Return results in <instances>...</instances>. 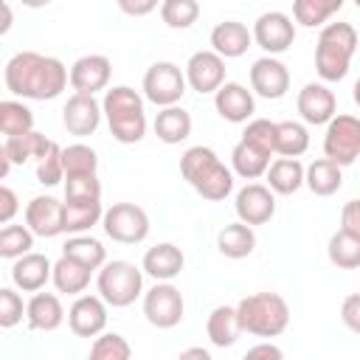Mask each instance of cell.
Wrapping results in <instances>:
<instances>
[{
    "instance_id": "6da1fadb",
    "label": "cell",
    "mask_w": 360,
    "mask_h": 360,
    "mask_svg": "<svg viewBox=\"0 0 360 360\" xmlns=\"http://www.w3.org/2000/svg\"><path fill=\"white\" fill-rule=\"evenodd\" d=\"M6 90L31 98V101H51L62 96V90L70 84V70L56 59L37 51H20L14 53L3 68Z\"/></svg>"
},
{
    "instance_id": "7a4b0ae2",
    "label": "cell",
    "mask_w": 360,
    "mask_h": 360,
    "mask_svg": "<svg viewBox=\"0 0 360 360\" xmlns=\"http://www.w3.org/2000/svg\"><path fill=\"white\" fill-rule=\"evenodd\" d=\"M183 180L208 202H222L233 191V172L219 160L211 146H191L180 158Z\"/></svg>"
},
{
    "instance_id": "3957f363",
    "label": "cell",
    "mask_w": 360,
    "mask_h": 360,
    "mask_svg": "<svg viewBox=\"0 0 360 360\" xmlns=\"http://www.w3.org/2000/svg\"><path fill=\"white\" fill-rule=\"evenodd\" d=\"M101 110L107 118V127L118 143H138L146 135V110L143 96L127 84H115L104 93Z\"/></svg>"
},
{
    "instance_id": "277c9868",
    "label": "cell",
    "mask_w": 360,
    "mask_h": 360,
    "mask_svg": "<svg viewBox=\"0 0 360 360\" xmlns=\"http://www.w3.org/2000/svg\"><path fill=\"white\" fill-rule=\"evenodd\" d=\"M360 34L352 22H329L321 28L315 42V70L323 82H340L349 73Z\"/></svg>"
},
{
    "instance_id": "5b68a950",
    "label": "cell",
    "mask_w": 360,
    "mask_h": 360,
    "mask_svg": "<svg viewBox=\"0 0 360 360\" xmlns=\"http://www.w3.org/2000/svg\"><path fill=\"white\" fill-rule=\"evenodd\" d=\"M242 332L256 338H278L290 323V304L278 292H253L236 304Z\"/></svg>"
},
{
    "instance_id": "8992f818",
    "label": "cell",
    "mask_w": 360,
    "mask_h": 360,
    "mask_svg": "<svg viewBox=\"0 0 360 360\" xmlns=\"http://www.w3.org/2000/svg\"><path fill=\"white\" fill-rule=\"evenodd\" d=\"M96 287H98V295L107 301V307H115V309L129 307L143 292V270L135 267L132 262L112 259L98 270Z\"/></svg>"
},
{
    "instance_id": "52a82bcc",
    "label": "cell",
    "mask_w": 360,
    "mask_h": 360,
    "mask_svg": "<svg viewBox=\"0 0 360 360\" xmlns=\"http://www.w3.org/2000/svg\"><path fill=\"white\" fill-rule=\"evenodd\" d=\"M186 70H180V65L174 62H155L149 65V70L143 73V98L152 101L155 107H177V101L186 96Z\"/></svg>"
},
{
    "instance_id": "ba28073f",
    "label": "cell",
    "mask_w": 360,
    "mask_h": 360,
    "mask_svg": "<svg viewBox=\"0 0 360 360\" xmlns=\"http://www.w3.org/2000/svg\"><path fill=\"white\" fill-rule=\"evenodd\" d=\"M323 158H329L332 163L352 166L360 158V118L357 115H335L326 124L323 132Z\"/></svg>"
},
{
    "instance_id": "9c48e42d",
    "label": "cell",
    "mask_w": 360,
    "mask_h": 360,
    "mask_svg": "<svg viewBox=\"0 0 360 360\" xmlns=\"http://www.w3.org/2000/svg\"><path fill=\"white\" fill-rule=\"evenodd\" d=\"M104 233L121 245H138L149 236V214L135 202H115L104 211Z\"/></svg>"
},
{
    "instance_id": "30bf717a",
    "label": "cell",
    "mask_w": 360,
    "mask_h": 360,
    "mask_svg": "<svg viewBox=\"0 0 360 360\" xmlns=\"http://www.w3.org/2000/svg\"><path fill=\"white\" fill-rule=\"evenodd\" d=\"M186 301L183 292L172 281H158L152 290L143 292V315L158 329H172L183 321Z\"/></svg>"
},
{
    "instance_id": "8fae6325",
    "label": "cell",
    "mask_w": 360,
    "mask_h": 360,
    "mask_svg": "<svg viewBox=\"0 0 360 360\" xmlns=\"http://www.w3.org/2000/svg\"><path fill=\"white\" fill-rule=\"evenodd\" d=\"M253 42L267 53L278 56L295 42V22L284 11H264L253 22Z\"/></svg>"
},
{
    "instance_id": "7c38bea8",
    "label": "cell",
    "mask_w": 360,
    "mask_h": 360,
    "mask_svg": "<svg viewBox=\"0 0 360 360\" xmlns=\"http://www.w3.org/2000/svg\"><path fill=\"white\" fill-rule=\"evenodd\" d=\"M186 82L194 93L208 96L225 84V59L214 51H197L186 62Z\"/></svg>"
},
{
    "instance_id": "4fadbf2b",
    "label": "cell",
    "mask_w": 360,
    "mask_h": 360,
    "mask_svg": "<svg viewBox=\"0 0 360 360\" xmlns=\"http://www.w3.org/2000/svg\"><path fill=\"white\" fill-rule=\"evenodd\" d=\"M112 76V62L104 53H84L70 65V87L82 96H96L98 90H107Z\"/></svg>"
},
{
    "instance_id": "5bb4252c",
    "label": "cell",
    "mask_w": 360,
    "mask_h": 360,
    "mask_svg": "<svg viewBox=\"0 0 360 360\" xmlns=\"http://www.w3.org/2000/svg\"><path fill=\"white\" fill-rule=\"evenodd\" d=\"M250 90L267 101L284 98L290 90V70L276 56H262L250 65Z\"/></svg>"
},
{
    "instance_id": "9a60e30c",
    "label": "cell",
    "mask_w": 360,
    "mask_h": 360,
    "mask_svg": "<svg viewBox=\"0 0 360 360\" xmlns=\"http://www.w3.org/2000/svg\"><path fill=\"white\" fill-rule=\"evenodd\" d=\"M233 208H236L239 222H245L250 228L253 225H264L276 214V194L262 183H248V186H242L236 191Z\"/></svg>"
},
{
    "instance_id": "2e32d148",
    "label": "cell",
    "mask_w": 360,
    "mask_h": 360,
    "mask_svg": "<svg viewBox=\"0 0 360 360\" xmlns=\"http://www.w3.org/2000/svg\"><path fill=\"white\" fill-rule=\"evenodd\" d=\"M68 326L76 338H98L107 326V301L101 295H79L68 309Z\"/></svg>"
},
{
    "instance_id": "e0dca14e",
    "label": "cell",
    "mask_w": 360,
    "mask_h": 360,
    "mask_svg": "<svg viewBox=\"0 0 360 360\" xmlns=\"http://www.w3.org/2000/svg\"><path fill=\"white\" fill-rule=\"evenodd\" d=\"M295 110L298 115L312 124V127H321V124H329L335 115H338V98L335 93L321 84V82H309L298 90V98H295Z\"/></svg>"
},
{
    "instance_id": "ac0fdd59",
    "label": "cell",
    "mask_w": 360,
    "mask_h": 360,
    "mask_svg": "<svg viewBox=\"0 0 360 360\" xmlns=\"http://www.w3.org/2000/svg\"><path fill=\"white\" fill-rule=\"evenodd\" d=\"M101 101H96V96H82V93H73L65 107H62V127L70 132V135H93L101 124Z\"/></svg>"
},
{
    "instance_id": "d6986e66",
    "label": "cell",
    "mask_w": 360,
    "mask_h": 360,
    "mask_svg": "<svg viewBox=\"0 0 360 360\" xmlns=\"http://www.w3.org/2000/svg\"><path fill=\"white\" fill-rule=\"evenodd\" d=\"M214 107L219 112V118L231 121V124H245L253 121L256 112V98L253 90H248L239 82H225L217 93H214Z\"/></svg>"
},
{
    "instance_id": "ffe728a7",
    "label": "cell",
    "mask_w": 360,
    "mask_h": 360,
    "mask_svg": "<svg viewBox=\"0 0 360 360\" xmlns=\"http://www.w3.org/2000/svg\"><path fill=\"white\" fill-rule=\"evenodd\" d=\"M25 225L34 236L42 239H53L59 233H65L62 225V202L51 194H39L25 205Z\"/></svg>"
},
{
    "instance_id": "44dd1931",
    "label": "cell",
    "mask_w": 360,
    "mask_h": 360,
    "mask_svg": "<svg viewBox=\"0 0 360 360\" xmlns=\"http://www.w3.org/2000/svg\"><path fill=\"white\" fill-rule=\"evenodd\" d=\"M250 42L253 31L239 20H222L211 28V51L222 59H239L242 53H248Z\"/></svg>"
},
{
    "instance_id": "7402d4cb",
    "label": "cell",
    "mask_w": 360,
    "mask_h": 360,
    "mask_svg": "<svg viewBox=\"0 0 360 360\" xmlns=\"http://www.w3.org/2000/svg\"><path fill=\"white\" fill-rule=\"evenodd\" d=\"M53 278V264L45 253H25L11 264V281L22 292H39Z\"/></svg>"
},
{
    "instance_id": "603a6c76",
    "label": "cell",
    "mask_w": 360,
    "mask_h": 360,
    "mask_svg": "<svg viewBox=\"0 0 360 360\" xmlns=\"http://www.w3.org/2000/svg\"><path fill=\"white\" fill-rule=\"evenodd\" d=\"M183 264H186L183 250L174 242H160V245H155V248H149L143 253L141 270L146 276H152L155 281H172L174 276H180Z\"/></svg>"
},
{
    "instance_id": "cb8c5ba5",
    "label": "cell",
    "mask_w": 360,
    "mask_h": 360,
    "mask_svg": "<svg viewBox=\"0 0 360 360\" xmlns=\"http://www.w3.org/2000/svg\"><path fill=\"white\" fill-rule=\"evenodd\" d=\"M25 321L37 332H53L65 321V307L56 292H34L25 307Z\"/></svg>"
},
{
    "instance_id": "d4e9b609",
    "label": "cell",
    "mask_w": 360,
    "mask_h": 360,
    "mask_svg": "<svg viewBox=\"0 0 360 360\" xmlns=\"http://www.w3.org/2000/svg\"><path fill=\"white\" fill-rule=\"evenodd\" d=\"M53 141H48L42 132H28V135H17V138H3V146H0V158H6L11 166H22L28 160H42L48 155Z\"/></svg>"
},
{
    "instance_id": "484cf974",
    "label": "cell",
    "mask_w": 360,
    "mask_h": 360,
    "mask_svg": "<svg viewBox=\"0 0 360 360\" xmlns=\"http://www.w3.org/2000/svg\"><path fill=\"white\" fill-rule=\"evenodd\" d=\"M101 219H104L101 200H65L62 202V225H65V233L82 236L84 231H90Z\"/></svg>"
},
{
    "instance_id": "4316f807",
    "label": "cell",
    "mask_w": 360,
    "mask_h": 360,
    "mask_svg": "<svg viewBox=\"0 0 360 360\" xmlns=\"http://www.w3.org/2000/svg\"><path fill=\"white\" fill-rule=\"evenodd\" d=\"M264 177H267V188L273 194H284L287 197V194H295L304 186L307 169H304V163L298 158H276Z\"/></svg>"
},
{
    "instance_id": "83f0119b",
    "label": "cell",
    "mask_w": 360,
    "mask_h": 360,
    "mask_svg": "<svg viewBox=\"0 0 360 360\" xmlns=\"http://www.w3.org/2000/svg\"><path fill=\"white\" fill-rule=\"evenodd\" d=\"M205 335L219 349L233 346L239 340V335H242V323H239L236 307H228V304L214 307L211 315H208V321H205Z\"/></svg>"
},
{
    "instance_id": "f1b7e54d",
    "label": "cell",
    "mask_w": 360,
    "mask_h": 360,
    "mask_svg": "<svg viewBox=\"0 0 360 360\" xmlns=\"http://www.w3.org/2000/svg\"><path fill=\"white\" fill-rule=\"evenodd\" d=\"M270 163H273L270 152H264V149H259V146H253L248 141H239L233 146V152H231V166L242 180H256V177L267 174Z\"/></svg>"
},
{
    "instance_id": "f546056e",
    "label": "cell",
    "mask_w": 360,
    "mask_h": 360,
    "mask_svg": "<svg viewBox=\"0 0 360 360\" xmlns=\"http://www.w3.org/2000/svg\"><path fill=\"white\" fill-rule=\"evenodd\" d=\"M256 248V233L245 222H231L217 233V250L225 259H245Z\"/></svg>"
},
{
    "instance_id": "4dcf8cb0",
    "label": "cell",
    "mask_w": 360,
    "mask_h": 360,
    "mask_svg": "<svg viewBox=\"0 0 360 360\" xmlns=\"http://www.w3.org/2000/svg\"><path fill=\"white\" fill-rule=\"evenodd\" d=\"M90 273L93 270H87L84 264H79V262H73V259H68V256H59L56 262H53V287H56V292H65V295H84V290H87V284H90Z\"/></svg>"
},
{
    "instance_id": "1f68e13d",
    "label": "cell",
    "mask_w": 360,
    "mask_h": 360,
    "mask_svg": "<svg viewBox=\"0 0 360 360\" xmlns=\"http://www.w3.org/2000/svg\"><path fill=\"white\" fill-rule=\"evenodd\" d=\"M152 127H155V135L163 143L174 146V143L186 141L191 135V115L183 107H163V110H158Z\"/></svg>"
},
{
    "instance_id": "d6a6232c",
    "label": "cell",
    "mask_w": 360,
    "mask_h": 360,
    "mask_svg": "<svg viewBox=\"0 0 360 360\" xmlns=\"http://www.w3.org/2000/svg\"><path fill=\"white\" fill-rule=\"evenodd\" d=\"M343 183V169L338 163H332L329 158H318L307 166V180L304 186L315 194V197H332Z\"/></svg>"
},
{
    "instance_id": "836d02e7",
    "label": "cell",
    "mask_w": 360,
    "mask_h": 360,
    "mask_svg": "<svg viewBox=\"0 0 360 360\" xmlns=\"http://www.w3.org/2000/svg\"><path fill=\"white\" fill-rule=\"evenodd\" d=\"M62 256H68V259H73V262H79V264H84L87 270H101L104 264H107V250H104V245L98 242V239H93V236H70L65 245H62Z\"/></svg>"
},
{
    "instance_id": "e575fe53",
    "label": "cell",
    "mask_w": 360,
    "mask_h": 360,
    "mask_svg": "<svg viewBox=\"0 0 360 360\" xmlns=\"http://www.w3.org/2000/svg\"><path fill=\"white\" fill-rule=\"evenodd\" d=\"M309 149V132L298 121H276V155L301 158Z\"/></svg>"
},
{
    "instance_id": "d590c367",
    "label": "cell",
    "mask_w": 360,
    "mask_h": 360,
    "mask_svg": "<svg viewBox=\"0 0 360 360\" xmlns=\"http://www.w3.org/2000/svg\"><path fill=\"white\" fill-rule=\"evenodd\" d=\"M343 8V0H295L292 3V17L304 28L315 25H329V17Z\"/></svg>"
},
{
    "instance_id": "8d00e7d4",
    "label": "cell",
    "mask_w": 360,
    "mask_h": 360,
    "mask_svg": "<svg viewBox=\"0 0 360 360\" xmlns=\"http://www.w3.org/2000/svg\"><path fill=\"white\" fill-rule=\"evenodd\" d=\"M0 132L6 138H17V135L34 132V112L17 98L0 101Z\"/></svg>"
},
{
    "instance_id": "74e56055",
    "label": "cell",
    "mask_w": 360,
    "mask_h": 360,
    "mask_svg": "<svg viewBox=\"0 0 360 360\" xmlns=\"http://www.w3.org/2000/svg\"><path fill=\"white\" fill-rule=\"evenodd\" d=\"M326 256L335 267L340 270H354L360 267V239L346 233V231H335L329 236V245H326Z\"/></svg>"
},
{
    "instance_id": "f35d334b",
    "label": "cell",
    "mask_w": 360,
    "mask_h": 360,
    "mask_svg": "<svg viewBox=\"0 0 360 360\" xmlns=\"http://www.w3.org/2000/svg\"><path fill=\"white\" fill-rule=\"evenodd\" d=\"M34 248V233L28 231V225H3L0 231V256L3 259H22L25 253H31Z\"/></svg>"
},
{
    "instance_id": "ab89813d",
    "label": "cell",
    "mask_w": 360,
    "mask_h": 360,
    "mask_svg": "<svg viewBox=\"0 0 360 360\" xmlns=\"http://www.w3.org/2000/svg\"><path fill=\"white\" fill-rule=\"evenodd\" d=\"M62 163H65V177H73V174H96L98 155L87 143H70V146L62 149Z\"/></svg>"
},
{
    "instance_id": "60d3db41",
    "label": "cell",
    "mask_w": 360,
    "mask_h": 360,
    "mask_svg": "<svg viewBox=\"0 0 360 360\" xmlns=\"http://www.w3.org/2000/svg\"><path fill=\"white\" fill-rule=\"evenodd\" d=\"M158 11L169 28H191L200 17V3L197 0H163Z\"/></svg>"
},
{
    "instance_id": "b9f144b4",
    "label": "cell",
    "mask_w": 360,
    "mask_h": 360,
    "mask_svg": "<svg viewBox=\"0 0 360 360\" xmlns=\"http://www.w3.org/2000/svg\"><path fill=\"white\" fill-rule=\"evenodd\" d=\"M87 360H132V349H129L124 335L107 332V335H98L93 340Z\"/></svg>"
},
{
    "instance_id": "7bdbcfd3",
    "label": "cell",
    "mask_w": 360,
    "mask_h": 360,
    "mask_svg": "<svg viewBox=\"0 0 360 360\" xmlns=\"http://www.w3.org/2000/svg\"><path fill=\"white\" fill-rule=\"evenodd\" d=\"M242 141H248V143H253V146L276 155V121H270V118H253V121H248V127L242 132Z\"/></svg>"
},
{
    "instance_id": "ee69618b",
    "label": "cell",
    "mask_w": 360,
    "mask_h": 360,
    "mask_svg": "<svg viewBox=\"0 0 360 360\" xmlns=\"http://www.w3.org/2000/svg\"><path fill=\"white\" fill-rule=\"evenodd\" d=\"M37 180L42 183V186H56V183H62L65 180V163H62V146L53 141L51 143V149H48V155L37 163Z\"/></svg>"
},
{
    "instance_id": "f6af8a7d",
    "label": "cell",
    "mask_w": 360,
    "mask_h": 360,
    "mask_svg": "<svg viewBox=\"0 0 360 360\" xmlns=\"http://www.w3.org/2000/svg\"><path fill=\"white\" fill-rule=\"evenodd\" d=\"M65 200H101V183L96 174L65 177Z\"/></svg>"
},
{
    "instance_id": "bcb514c9",
    "label": "cell",
    "mask_w": 360,
    "mask_h": 360,
    "mask_svg": "<svg viewBox=\"0 0 360 360\" xmlns=\"http://www.w3.org/2000/svg\"><path fill=\"white\" fill-rule=\"evenodd\" d=\"M28 304H22L20 292H14L11 287H3L0 290V326L3 329H11L22 321V312H25Z\"/></svg>"
},
{
    "instance_id": "7dc6e473",
    "label": "cell",
    "mask_w": 360,
    "mask_h": 360,
    "mask_svg": "<svg viewBox=\"0 0 360 360\" xmlns=\"http://www.w3.org/2000/svg\"><path fill=\"white\" fill-rule=\"evenodd\" d=\"M340 321L354 335H360V292H352V295L343 298V304H340Z\"/></svg>"
},
{
    "instance_id": "c3c4849f",
    "label": "cell",
    "mask_w": 360,
    "mask_h": 360,
    "mask_svg": "<svg viewBox=\"0 0 360 360\" xmlns=\"http://www.w3.org/2000/svg\"><path fill=\"white\" fill-rule=\"evenodd\" d=\"M340 231L360 239V200H349L340 211Z\"/></svg>"
},
{
    "instance_id": "681fc988",
    "label": "cell",
    "mask_w": 360,
    "mask_h": 360,
    "mask_svg": "<svg viewBox=\"0 0 360 360\" xmlns=\"http://www.w3.org/2000/svg\"><path fill=\"white\" fill-rule=\"evenodd\" d=\"M242 360H284V352L276 343H256L245 352Z\"/></svg>"
},
{
    "instance_id": "f907efd6",
    "label": "cell",
    "mask_w": 360,
    "mask_h": 360,
    "mask_svg": "<svg viewBox=\"0 0 360 360\" xmlns=\"http://www.w3.org/2000/svg\"><path fill=\"white\" fill-rule=\"evenodd\" d=\"M17 208H20V205H17V194H14L8 186H3V188H0V222H3V225H11Z\"/></svg>"
},
{
    "instance_id": "816d5d0a",
    "label": "cell",
    "mask_w": 360,
    "mask_h": 360,
    "mask_svg": "<svg viewBox=\"0 0 360 360\" xmlns=\"http://www.w3.org/2000/svg\"><path fill=\"white\" fill-rule=\"evenodd\" d=\"M118 8H121L124 14H132V17H143V14L155 11V8H158V3H155V0H143V3H129V0H121V3H118Z\"/></svg>"
},
{
    "instance_id": "f5cc1de1",
    "label": "cell",
    "mask_w": 360,
    "mask_h": 360,
    "mask_svg": "<svg viewBox=\"0 0 360 360\" xmlns=\"http://www.w3.org/2000/svg\"><path fill=\"white\" fill-rule=\"evenodd\" d=\"M177 360H214V357H211V352L202 349V346H188V349H183V352L177 354Z\"/></svg>"
},
{
    "instance_id": "db71d44e",
    "label": "cell",
    "mask_w": 360,
    "mask_h": 360,
    "mask_svg": "<svg viewBox=\"0 0 360 360\" xmlns=\"http://www.w3.org/2000/svg\"><path fill=\"white\" fill-rule=\"evenodd\" d=\"M0 11H3V22H0V34H6L11 28V8L8 3H0Z\"/></svg>"
},
{
    "instance_id": "11a10c76",
    "label": "cell",
    "mask_w": 360,
    "mask_h": 360,
    "mask_svg": "<svg viewBox=\"0 0 360 360\" xmlns=\"http://www.w3.org/2000/svg\"><path fill=\"white\" fill-rule=\"evenodd\" d=\"M352 98H354V104L360 107V79L354 82V87H352Z\"/></svg>"
},
{
    "instance_id": "9f6ffc18",
    "label": "cell",
    "mask_w": 360,
    "mask_h": 360,
    "mask_svg": "<svg viewBox=\"0 0 360 360\" xmlns=\"http://www.w3.org/2000/svg\"><path fill=\"white\" fill-rule=\"evenodd\" d=\"M357 8H360V0H357Z\"/></svg>"
}]
</instances>
